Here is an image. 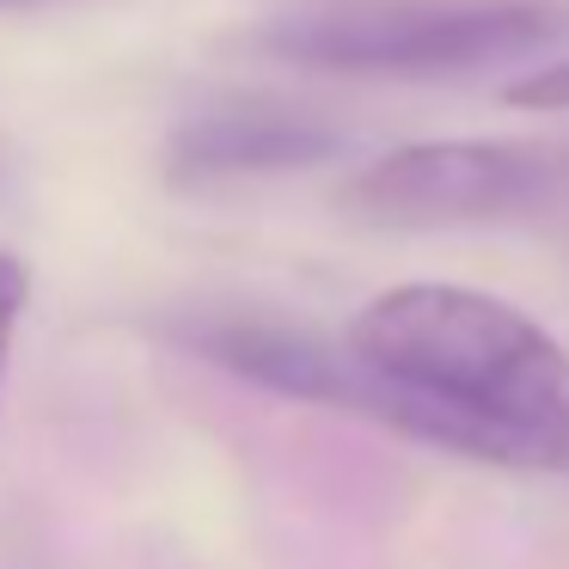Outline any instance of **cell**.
<instances>
[{"mask_svg": "<svg viewBox=\"0 0 569 569\" xmlns=\"http://www.w3.org/2000/svg\"><path fill=\"white\" fill-rule=\"evenodd\" d=\"M343 337L405 392L410 441L496 471H569V349L515 300L466 282H398Z\"/></svg>", "mask_w": 569, "mask_h": 569, "instance_id": "obj_1", "label": "cell"}, {"mask_svg": "<svg viewBox=\"0 0 569 569\" xmlns=\"http://www.w3.org/2000/svg\"><path fill=\"white\" fill-rule=\"evenodd\" d=\"M569 31L563 0H380L258 31V50L319 74L447 80L539 56Z\"/></svg>", "mask_w": 569, "mask_h": 569, "instance_id": "obj_2", "label": "cell"}, {"mask_svg": "<svg viewBox=\"0 0 569 569\" xmlns=\"http://www.w3.org/2000/svg\"><path fill=\"white\" fill-rule=\"evenodd\" d=\"M569 202V141L557 136H459L410 141L356 166L337 184V209L386 233L490 227Z\"/></svg>", "mask_w": 569, "mask_h": 569, "instance_id": "obj_3", "label": "cell"}, {"mask_svg": "<svg viewBox=\"0 0 569 569\" xmlns=\"http://www.w3.org/2000/svg\"><path fill=\"white\" fill-rule=\"evenodd\" d=\"M349 148V136L325 117L300 111H263V104H233V111L190 117L166 141V178L172 184H239V178H288L325 166Z\"/></svg>", "mask_w": 569, "mask_h": 569, "instance_id": "obj_4", "label": "cell"}, {"mask_svg": "<svg viewBox=\"0 0 569 569\" xmlns=\"http://www.w3.org/2000/svg\"><path fill=\"white\" fill-rule=\"evenodd\" d=\"M515 111H545V117H569V62H545L532 74L508 80L502 92Z\"/></svg>", "mask_w": 569, "mask_h": 569, "instance_id": "obj_5", "label": "cell"}, {"mask_svg": "<svg viewBox=\"0 0 569 569\" xmlns=\"http://www.w3.org/2000/svg\"><path fill=\"white\" fill-rule=\"evenodd\" d=\"M26 307H31V263L13 258V251H0V380H7V356H13Z\"/></svg>", "mask_w": 569, "mask_h": 569, "instance_id": "obj_6", "label": "cell"}]
</instances>
